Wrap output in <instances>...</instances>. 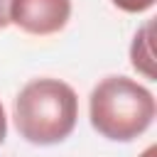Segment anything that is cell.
Here are the masks:
<instances>
[{
    "label": "cell",
    "instance_id": "6da1fadb",
    "mask_svg": "<svg viewBox=\"0 0 157 157\" xmlns=\"http://www.w3.org/2000/svg\"><path fill=\"white\" fill-rule=\"evenodd\" d=\"M78 120V96L59 78H32L15 98V128L32 145L64 142Z\"/></svg>",
    "mask_w": 157,
    "mask_h": 157
},
{
    "label": "cell",
    "instance_id": "7a4b0ae2",
    "mask_svg": "<svg viewBox=\"0 0 157 157\" xmlns=\"http://www.w3.org/2000/svg\"><path fill=\"white\" fill-rule=\"evenodd\" d=\"M155 96L128 76H108L88 101L91 125L98 135L113 142H130L142 135L155 120Z\"/></svg>",
    "mask_w": 157,
    "mask_h": 157
},
{
    "label": "cell",
    "instance_id": "3957f363",
    "mask_svg": "<svg viewBox=\"0 0 157 157\" xmlns=\"http://www.w3.org/2000/svg\"><path fill=\"white\" fill-rule=\"evenodd\" d=\"M71 17V0H12L10 25L34 37L56 34Z\"/></svg>",
    "mask_w": 157,
    "mask_h": 157
},
{
    "label": "cell",
    "instance_id": "277c9868",
    "mask_svg": "<svg viewBox=\"0 0 157 157\" xmlns=\"http://www.w3.org/2000/svg\"><path fill=\"white\" fill-rule=\"evenodd\" d=\"M130 64L137 74L155 81V56H152V22H145L130 44Z\"/></svg>",
    "mask_w": 157,
    "mask_h": 157
},
{
    "label": "cell",
    "instance_id": "5b68a950",
    "mask_svg": "<svg viewBox=\"0 0 157 157\" xmlns=\"http://www.w3.org/2000/svg\"><path fill=\"white\" fill-rule=\"evenodd\" d=\"M113 5H115L118 10H123V12H132V15H137V12L150 10V7L155 5V0H113Z\"/></svg>",
    "mask_w": 157,
    "mask_h": 157
},
{
    "label": "cell",
    "instance_id": "8992f818",
    "mask_svg": "<svg viewBox=\"0 0 157 157\" xmlns=\"http://www.w3.org/2000/svg\"><path fill=\"white\" fill-rule=\"evenodd\" d=\"M10 2L12 0H0V29L10 25Z\"/></svg>",
    "mask_w": 157,
    "mask_h": 157
},
{
    "label": "cell",
    "instance_id": "52a82bcc",
    "mask_svg": "<svg viewBox=\"0 0 157 157\" xmlns=\"http://www.w3.org/2000/svg\"><path fill=\"white\" fill-rule=\"evenodd\" d=\"M5 135H7V118H5V108L0 103V145L5 142Z\"/></svg>",
    "mask_w": 157,
    "mask_h": 157
},
{
    "label": "cell",
    "instance_id": "ba28073f",
    "mask_svg": "<svg viewBox=\"0 0 157 157\" xmlns=\"http://www.w3.org/2000/svg\"><path fill=\"white\" fill-rule=\"evenodd\" d=\"M155 155H157V147L152 145V147H147V150H145V152H142L140 157H155Z\"/></svg>",
    "mask_w": 157,
    "mask_h": 157
}]
</instances>
